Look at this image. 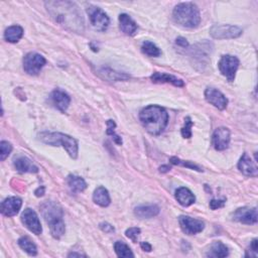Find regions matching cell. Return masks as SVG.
<instances>
[{
    "label": "cell",
    "instance_id": "16",
    "mask_svg": "<svg viewBox=\"0 0 258 258\" xmlns=\"http://www.w3.org/2000/svg\"><path fill=\"white\" fill-rule=\"evenodd\" d=\"M211 51H212L211 43H209L208 42L200 43H197L191 50V57L195 59V61L198 62L199 64L202 66V64H206L205 61L208 60V56L210 53H211Z\"/></svg>",
    "mask_w": 258,
    "mask_h": 258
},
{
    "label": "cell",
    "instance_id": "19",
    "mask_svg": "<svg viewBox=\"0 0 258 258\" xmlns=\"http://www.w3.org/2000/svg\"><path fill=\"white\" fill-rule=\"evenodd\" d=\"M150 79L153 83H170L175 87H184L185 83L182 79L176 78L172 75L155 72L150 76Z\"/></svg>",
    "mask_w": 258,
    "mask_h": 258
},
{
    "label": "cell",
    "instance_id": "38",
    "mask_svg": "<svg viewBox=\"0 0 258 258\" xmlns=\"http://www.w3.org/2000/svg\"><path fill=\"white\" fill-rule=\"evenodd\" d=\"M225 203H226L225 199H222V200H215L214 199L210 202V208H211L212 210H217V209L223 208Z\"/></svg>",
    "mask_w": 258,
    "mask_h": 258
},
{
    "label": "cell",
    "instance_id": "3",
    "mask_svg": "<svg viewBox=\"0 0 258 258\" xmlns=\"http://www.w3.org/2000/svg\"><path fill=\"white\" fill-rule=\"evenodd\" d=\"M41 211L46 224L50 226L52 236L55 239L62 238L66 231L62 208L54 202L46 201L41 206Z\"/></svg>",
    "mask_w": 258,
    "mask_h": 258
},
{
    "label": "cell",
    "instance_id": "15",
    "mask_svg": "<svg viewBox=\"0 0 258 258\" xmlns=\"http://www.w3.org/2000/svg\"><path fill=\"white\" fill-rule=\"evenodd\" d=\"M50 99L52 104L62 112H66L71 103L70 96L60 89H56L52 92Z\"/></svg>",
    "mask_w": 258,
    "mask_h": 258
},
{
    "label": "cell",
    "instance_id": "21",
    "mask_svg": "<svg viewBox=\"0 0 258 258\" xmlns=\"http://www.w3.org/2000/svg\"><path fill=\"white\" fill-rule=\"evenodd\" d=\"M14 167L20 172L36 173L39 172V168L32 163L26 156H19L14 159Z\"/></svg>",
    "mask_w": 258,
    "mask_h": 258
},
{
    "label": "cell",
    "instance_id": "4",
    "mask_svg": "<svg viewBox=\"0 0 258 258\" xmlns=\"http://www.w3.org/2000/svg\"><path fill=\"white\" fill-rule=\"evenodd\" d=\"M172 19L175 23L186 28H196L201 22L200 10L193 2L177 4L172 11Z\"/></svg>",
    "mask_w": 258,
    "mask_h": 258
},
{
    "label": "cell",
    "instance_id": "24",
    "mask_svg": "<svg viewBox=\"0 0 258 258\" xmlns=\"http://www.w3.org/2000/svg\"><path fill=\"white\" fill-rule=\"evenodd\" d=\"M93 201L95 202V204L99 205L100 207L109 206L111 203V199L108 191L104 187L97 188L93 194Z\"/></svg>",
    "mask_w": 258,
    "mask_h": 258
},
{
    "label": "cell",
    "instance_id": "31",
    "mask_svg": "<svg viewBox=\"0 0 258 258\" xmlns=\"http://www.w3.org/2000/svg\"><path fill=\"white\" fill-rule=\"evenodd\" d=\"M114 250L118 257H134V254L131 249L122 241L116 242L114 244Z\"/></svg>",
    "mask_w": 258,
    "mask_h": 258
},
{
    "label": "cell",
    "instance_id": "7",
    "mask_svg": "<svg viewBox=\"0 0 258 258\" xmlns=\"http://www.w3.org/2000/svg\"><path fill=\"white\" fill-rule=\"evenodd\" d=\"M239 64L240 62L237 57L231 55H224L219 61L218 67L221 74L227 78L229 82H233L236 72L239 68Z\"/></svg>",
    "mask_w": 258,
    "mask_h": 258
},
{
    "label": "cell",
    "instance_id": "23",
    "mask_svg": "<svg viewBox=\"0 0 258 258\" xmlns=\"http://www.w3.org/2000/svg\"><path fill=\"white\" fill-rule=\"evenodd\" d=\"M175 199L183 207H189L196 201V197L188 188H180L175 192Z\"/></svg>",
    "mask_w": 258,
    "mask_h": 258
},
{
    "label": "cell",
    "instance_id": "41",
    "mask_svg": "<svg viewBox=\"0 0 258 258\" xmlns=\"http://www.w3.org/2000/svg\"><path fill=\"white\" fill-rule=\"evenodd\" d=\"M140 247L142 248V250L147 251V252H150L152 250V247L150 243H148V242H141L140 243Z\"/></svg>",
    "mask_w": 258,
    "mask_h": 258
},
{
    "label": "cell",
    "instance_id": "17",
    "mask_svg": "<svg viewBox=\"0 0 258 258\" xmlns=\"http://www.w3.org/2000/svg\"><path fill=\"white\" fill-rule=\"evenodd\" d=\"M22 200L18 197H10L1 203V213L6 217H13L20 212Z\"/></svg>",
    "mask_w": 258,
    "mask_h": 258
},
{
    "label": "cell",
    "instance_id": "20",
    "mask_svg": "<svg viewBox=\"0 0 258 258\" xmlns=\"http://www.w3.org/2000/svg\"><path fill=\"white\" fill-rule=\"evenodd\" d=\"M119 26L121 31L129 37L134 36L137 31L136 22L126 13H122L119 15Z\"/></svg>",
    "mask_w": 258,
    "mask_h": 258
},
{
    "label": "cell",
    "instance_id": "43",
    "mask_svg": "<svg viewBox=\"0 0 258 258\" xmlns=\"http://www.w3.org/2000/svg\"><path fill=\"white\" fill-rule=\"evenodd\" d=\"M170 170H171V168L169 166H163V167L159 168L160 172H170Z\"/></svg>",
    "mask_w": 258,
    "mask_h": 258
},
{
    "label": "cell",
    "instance_id": "5",
    "mask_svg": "<svg viewBox=\"0 0 258 258\" xmlns=\"http://www.w3.org/2000/svg\"><path fill=\"white\" fill-rule=\"evenodd\" d=\"M38 137L41 142L47 145H53V147H59V145H62L72 158L76 159L78 157L79 147H78V142L75 138L61 132H47V131L41 132L38 135Z\"/></svg>",
    "mask_w": 258,
    "mask_h": 258
},
{
    "label": "cell",
    "instance_id": "42",
    "mask_svg": "<svg viewBox=\"0 0 258 258\" xmlns=\"http://www.w3.org/2000/svg\"><path fill=\"white\" fill-rule=\"evenodd\" d=\"M35 194H36L37 197L43 196V194H44V187H40L38 190H36Z\"/></svg>",
    "mask_w": 258,
    "mask_h": 258
},
{
    "label": "cell",
    "instance_id": "29",
    "mask_svg": "<svg viewBox=\"0 0 258 258\" xmlns=\"http://www.w3.org/2000/svg\"><path fill=\"white\" fill-rule=\"evenodd\" d=\"M99 74L108 81H124L129 78L128 75L121 74V73L113 71L111 69H104V68L99 70Z\"/></svg>",
    "mask_w": 258,
    "mask_h": 258
},
{
    "label": "cell",
    "instance_id": "13",
    "mask_svg": "<svg viewBox=\"0 0 258 258\" xmlns=\"http://www.w3.org/2000/svg\"><path fill=\"white\" fill-rule=\"evenodd\" d=\"M232 220L246 225H253L257 223L256 208H239L232 214Z\"/></svg>",
    "mask_w": 258,
    "mask_h": 258
},
{
    "label": "cell",
    "instance_id": "11",
    "mask_svg": "<svg viewBox=\"0 0 258 258\" xmlns=\"http://www.w3.org/2000/svg\"><path fill=\"white\" fill-rule=\"evenodd\" d=\"M181 229L187 235H195L202 232L205 228V223L199 219L191 218L189 216H181L179 218Z\"/></svg>",
    "mask_w": 258,
    "mask_h": 258
},
{
    "label": "cell",
    "instance_id": "36",
    "mask_svg": "<svg viewBox=\"0 0 258 258\" xmlns=\"http://www.w3.org/2000/svg\"><path fill=\"white\" fill-rule=\"evenodd\" d=\"M141 233V230L137 227H132V228H129L126 230L125 232V235L126 237H128L130 240H132L133 242H137V239L139 237Z\"/></svg>",
    "mask_w": 258,
    "mask_h": 258
},
{
    "label": "cell",
    "instance_id": "9",
    "mask_svg": "<svg viewBox=\"0 0 258 258\" xmlns=\"http://www.w3.org/2000/svg\"><path fill=\"white\" fill-rule=\"evenodd\" d=\"M91 23L96 30L105 31L109 26V18L108 15L99 7L90 6L87 10Z\"/></svg>",
    "mask_w": 258,
    "mask_h": 258
},
{
    "label": "cell",
    "instance_id": "22",
    "mask_svg": "<svg viewBox=\"0 0 258 258\" xmlns=\"http://www.w3.org/2000/svg\"><path fill=\"white\" fill-rule=\"evenodd\" d=\"M134 214L140 219H150L159 214V207L156 205H142L134 209Z\"/></svg>",
    "mask_w": 258,
    "mask_h": 258
},
{
    "label": "cell",
    "instance_id": "12",
    "mask_svg": "<svg viewBox=\"0 0 258 258\" xmlns=\"http://www.w3.org/2000/svg\"><path fill=\"white\" fill-rule=\"evenodd\" d=\"M230 139H231V134L229 129L226 127H219L213 133L212 144L216 150L219 151L225 150L229 147Z\"/></svg>",
    "mask_w": 258,
    "mask_h": 258
},
{
    "label": "cell",
    "instance_id": "26",
    "mask_svg": "<svg viewBox=\"0 0 258 258\" xmlns=\"http://www.w3.org/2000/svg\"><path fill=\"white\" fill-rule=\"evenodd\" d=\"M228 255H229L228 247L220 241L213 243L207 253L208 257H215V258H223V257H227Z\"/></svg>",
    "mask_w": 258,
    "mask_h": 258
},
{
    "label": "cell",
    "instance_id": "10",
    "mask_svg": "<svg viewBox=\"0 0 258 258\" xmlns=\"http://www.w3.org/2000/svg\"><path fill=\"white\" fill-rule=\"evenodd\" d=\"M22 222L25 227L34 234L40 235L43 232V227L38 214L32 209H25L22 214Z\"/></svg>",
    "mask_w": 258,
    "mask_h": 258
},
{
    "label": "cell",
    "instance_id": "1",
    "mask_svg": "<svg viewBox=\"0 0 258 258\" xmlns=\"http://www.w3.org/2000/svg\"><path fill=\"white\" fill-rule=\"evenodd\" d=\"M44 5L52 19L63 27L77 34H82L84 31L85 21L83 14L75 2L68 0H56L46 1Z\"/></svg>",
    "mask_w": 258,
    "mask_h": 258
},
{
    "label": "cell",
    "instance_id": "25",
    "mask_svg": "<svg viewBox=\"0 0 258 258\" xmlns=\"http://www.w3.org/2000/svg\"><path fill=\"white\" fill-rule=\"evenodd\" d=\"M23 36V28L20 25H12L6 28L4 32V39L6 42L15 43H18Z\"/></svg>",
    "mask_w": 258,
    "mask_h": 258
},
{
    "label": "cell",
    "instance_id": "30",
    "mask_svg": "<svg viewBox=\"0 0 258 258\" xmlns=\"http://www.w3.org/2000/svg\"><path fill=\"white\" fill-rule=\"evenodd\" d=\"M141 51L143 54H145L147 56L153 57V58H157L161 55V51L159 50V47L150 41H145L142 43Z\"/></svg>",
    "mask_w": 258,
    "mask_h": 258
},
{
    "label": "cell",
    "instance_id": "39",
    "mask_svg": "<svg viewBox=\"0 0 258 258\" xmlns=\"http://www.w3.org/2000/svg\"><path fill=\"white\" fill-rule=\"evenodd\" d=\"M100 229L105 232V233H111V232H114V227H113L112 225L108 224V223H101L99 225Z\"/></svg>",
    "mask_w": 258,
    "mask_h": 258
},
{
    "label": "cell",
    "instance_id": "18",
    "mask_svg": "<svg viewBox=\"0 0 258 258\" xmlns=\"http://www.w3.org/2000/svg\"><path fill=\"white\" fill-rule=\"evenodd\" d=\"M239 171L246 176H256L258 174V169L247 153H243L238 163Z\"/></svg>",
    "mask_w": 258,
    "mask_h": 258
},
{
    "label": "cell",
    "instance_id": "28",
    "mask_svg": "<svg viewBox=\"0 0 258 258\" xmlns=\"http://www.w3.org/2000/svg\"><path fill=\"white\" fill-rule=\"evenodd\" d=\"M67 181H68V185L70 186V188L74 192H83L87 188L86 182L81 176L74 175V174H70L68 176Z\"/></svg>",
    "mask_w": 258,
    "mask_h": 258
},
{
    "label": "cell",
    "instance_id": "2",
    "mask_svg": "<svg viewBox=\"0 0 258 258\" xmlns=\"http://www.w3.org/2000/svg\"><path fill=\"white\" fill-rule=\"evenodd\" d=\"M139 119L149 133L158 135L165 130L169 123V114L163 107L150 105L141 110Z\"/></svg>",
    "mask_w": 258,
    "mask_h": 258
},
{
    "label": "cell",
    "instance_id": "14",
    "mask_svg": "<svg viewBox=\"0 0 258 258\" xmlns=\"http://www.w3.org/2000/svg\"><path fill=\"white\" fill-rule=\"evenodd\" d=\"M205 98L207 102L212 104L219 110L226 109L228 105V99L226 98L222 92L215 88H207L205 91Z\"/></svg>",
    "mask_w": 258,
    "mask_h": 258
},
{
    "label": "cell",
    "instance_id": "32",
    "mask_svg": "<svg viewBox=\"0 0 258 258\" xmlns=\"http://www.w3.org/2000/svg\"><path fill=\"white\" fill-rule=\"evenodd\" d=\"M115 127H116V123L113 121V120H108L107 121V134L112 136L113 140H114V142L118 145H121L122 144V139L121 137L115 133Z\"/></svg>",
    "mask_w": 258,
    "mask_h": 258
},
{
    "label": "cell",
    "instance_id": "34",
    "mask_svg": "<svg viewBox=\"0 0 258 258\" xmlns=\"http://www.w3.org/2000/svg\"><path fill=\"white\" fill-rule=\"evenodd\" d=\"M12 151V145L8 141H1L0 143V159L2 161L11 153Z\"/></svg>",
    "mask_w": 258,
    "mask_h": 258
},
{
    "label": "cell",
    "instance_id": "35",
    "mask_svg": "<svg viewBox=\"0 0 258 258\" xmlns=\"http://www.w3.org/2000/svg\"><path fill=\"white\" fill-rule=\"evenodd\" d=\"M193 121L191 120L190 117H187L185 119V126L182 128V135L185 138H191L192 137V126H193Z\"/></svg>",
    "mask_w": 258,
    "mask_h": 258
},
{
    "label": "cell",
    "instance_id": "6",
    "mask_svg": "<svg viewBox=\"0 0 258 258\" xmlns=\"http://www.w3.org/2000/svg\"><path fill=\"white\" fill-rule=\"evenodd\" d=\"M210 35L216 40L237 39L242 35V29L236 25L215 24L210 28Z\"/></svg>",
    "mask_w": 258,
    "mask_h": 258
},
{
    "label": "cell",
    "instance_id": "37",
    "mask_svg": "<svg viewBox=\"0 0 258 258\" xmlns=\"http://www.w3.org/2000/svg\"><path fill=\"white\" fill-rule=\"evenodd\" d=\"M258 255V242L257 239H253L252 242L250 243L249 249L246 251L245 256L246 257H257Z\"/></svg>",
    "mask_w": 258,
    "mask_h": 258
},
{
    "label": "cell",
    "instance_id": "27",
    "mask_svg": "<svg viewBox=\"0 0 258 258\" xmlns=\"http://www.w3.org/2000/svg\"><path fill=\"white\" fill-rule=\"evenodd\" d=\"M19 245L30 256H36L38 254V248L36 244L27 236H23L19 239Z\"/></svg>",
    "mask_w": 258,
    "mask_h": 258
},
{
    "label": "cell",
    "instance_id": "40",
    "mask_svg": "<svg viewBox=\"0 0 258 258\" xmlns=\"http://www.w3.org/2000/svg\"><path fill=\"white\" fill-rule=\"evenodd\" d=\"M175 43H176L177 45H179V46H181V47H184V48H187V47L189 46V43H188V41H187L185 38H182V37L177 38V39L175 40Z\"/></svg>",
    "mask_w": 258,
    "mask_h": 258
},
{
    "label": "cell",
    "instance_id": "8",
    "mask_svg": "<svg viewBox=\"0 0 258 258\" xmlns=\"http://www.w3.org/2000/svg\"><path fill=\"white\" fill-rule=\"evenodd\" d=\"M46 61L38 53H28L23 58V70L30 76H37L43 68Z\"/></svg>",
    "mask_w": 258,
    "mask_h": 258
},
{
    "label": "cell",
    "instance_id": "33",
    "mask_svg": "<svg viewBox=\"0 0 258 258\" xmlns=\"http://www.w3.org/2000/svg\"><path fill=\"white\" fill-rule=\"evenodd\" d=\"M171 164L177 165V166H181V167H185V168H188V169H191V170H194V171H197V172H202L203 171L200 167H198L195 164L191 163V161H185V160H182V159L177 158V157H172L171 158Z\"/></svg>",
    "mask_w": 258,
    "mask_h": 258
}]
</instances>
